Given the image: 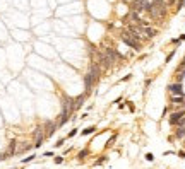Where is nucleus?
<instances>
[{"mask_svg":"<svg viewBox=\"0 0 185 169\" xmlns=\"http://www.w3.org/2000/svg\"><path fill=\"white\" fill-rule=\"evenodd\" d=\"M120 38H122V41L127 44V46H130V48H134V50H141V43H137L135 39H132V36L129 34V31H123V33L120 34Z\"/></svg>","mask_w":185,"mask_h":169,"instance_id":"1","label":"nucleus"},{"mask_svg":"<svg viewBox=\"0 0 185 169\" xmlns=\"http://www.w3.org/2000/svg\"><path fill=\"white\" fill-rule=\"evenodd\" d=\"M141 10H151V2L149 0H135L132 3V12H141Z\"/></svg>","mask_w":185,"mask_h":169,"instance_id":"2","label":"nucleus"},{"mask_svg":"<svg viewBox=\"0 0 185 169\" xmlns=\"http://www.w3.org/2000/svg\"><path fill=\"white\" fill-rule=\"evenodd\" d=\"M168 91L171 96H184V89H182V84L177 82V84H170L168 85Z\"/></svg>","mask_w":185,"mask_h":169,"instance_id":"3","label":"nucleus"},{"mask_svg":"<svg viewBox=\"0 0 185 169\" xmlns=\"http://www.w3.org/2000/svg\"><path fill=\"white\" fill-rule=\"evenodd\" d=\"M184 116H185V111L182 109V111H175V113H171L168 120H170V123H171V125H178V123H180V120H182Z\"/></svg>","mask_w":185,"mask_h":169,"instance_id":"4","label":"nucleus"},{"mask_svg":"<svg viewBox=\"0 0 185 169\" xmlns=\"http://www.w3.org/2000/svg\"><path fill=\"white\" fill-rule=\"evenodd\" d=\"M45 128H46V132H43V133H45V137H51L53 133H55V128H57V125L48 121V123L45 125Z\"/></svg>","mask_w":185,"mask_h":169,"instance_id":"5","label":"nucleus"},{"mask_svg":"<svg viewBox=\"0 0 185 169\" xmlns=\"http://www.w3.org/2000/svg\"><path fill=\"white\" fill-rule=\"evenodd\" d=\"M141 34H146L148 38H154L156 36V29H152V28H141Z\"/></svg>","mask_w":185,"mask_h":169,"instance_id":"6","label":"nucleus"},{"mask_svg":"<svg viewBox=\"0 0 185 169\" xmlns=\"http://www.w3.org/2000/svg\"><path fill=\"white\" fill-rule=\"evenodd\" d=\"M16 145H17V142H16V140H12V142L9 143V152H7L9 155H14V154H16Z\"/></svg>","mask_w":185,"mask_h":169,"instance_id":"7","label":"nucleus"},{"mask_svg":"<svg viewBox=\"0 0 185 169\" xmlns=\"http://www.w3.org/2000/svg\"><path fill=\"white\" fill-rule=\"evenodd\" d=\"M184 101H185L184 96H171V102L173 104H184Z\"/></svg>","mask_w":185,"mask_h":169,"instance_id":"8","label":"nucleus"},{"mask_svg":"<svg viewBox=\"0 0 185 169\" xmlns=\"http://www.w3.org/2000/svg\"><path fill=\"white\" fill-rule=\"evenodd\" d=\"M84 98H86V96H84V94H81L79 98H75V99H74V106H75V108H81V106H82V101H84Z\"/></svg>","mask_w":185,"mask_h":169,"instance_id":"9","label":"nucleus"},{"mask_svg":"<svg viewBox=\"0 0 185 169\" xmlns=\"http://www.w3.org/2000/svg\"><path fill=\"white\" fill-rule=\"evenodd\" d=\"M94 130H96V127H87L82 130V135H91V133H94Z\"/></svg>","mask_w":185,"mask_h":169,"instance_id":"10","label":"nucleus"},{"mask_svg":"<svg viewBox=\"0 0 185 169\" xmlns=\"http://www.w3.org/2000/svg\"><path fill=\"white\" fill-rule=\"evenodd\" d=\"M28 150H31V145H21V149L17 150V154H24V152H28Z\"/></svg>","mask_w":185,"mask_h":169,"instance_id":"11","label":"nucleus"},{"mask_svg":"<svg viewBox=\"0 0 185 169\" xmlns=\"http://www.w3.org/2000/svg\"><path fill=\"white\" fill-rule=\"evenodd\" d=\"M87 154H89V150H86V149H84V150H81V152L77 154V157H79V159H84Z\"/></svg>","mask_w":185,"mask_h":169,"instance_id":"12","label":"nucleus"},{"mask_svg":"<svg viewBox=\"0 0 185 169\" xmlns=\"http://www.w3.org/2000/svg\"><path fill=\"white\" fill-rule=\"evenodd\" d=\"M34 157H36V155H34V154H31V155L24 157V159H22V162H24V164H26V162H31V161H34Z\"/></svg>","mask_w":185,"mask_h":169,"instance_id":"13","label":"nucleus"},{"mask_svg":"<svg viewBox=\"0 0 185 169\" xmlns=\"http://www.w3.org/2000/svg\"><path fill=\"white\" fill-rule=\"evenodd\" d=\"M103 162H106V155H101V157H100V159H98L94 164H96V166H101Z\"/></svg>","mask_w":185,"mask_h":169,"instance_id":"14","label":"nucleus"},{"mask_svg":"<svg viewBox=\"0 0 185 169\" xmlns=\"http://www.w3.org/2000/svg\"><path fill=\"white\" fill-rule=\"evenodd\" d=\"M62 162H64V157L62 155H57L55 157V164H62Z\"/></svg>","mask_w":185,"mask_h":169,"instance_id":"15","label":"nucleus"},{"mask_svg":"<svg viewBox=\"0 0 185 169\" xmlns=\"http://www.w3.org/2000/svg\"><path fill=\"white\" fill-rule=\"evenodd\" d=\"M64 143H65V138H60V140H58V142L55 143V147H62Z\"/></svg>","mask_w":185,"mask_h":169,"instance_id":"16","label":"nucleus"},{"mask_svg":"<svg viewBox=\"0 0 185 169\" xmlns=\"http://www.w3.org/2000/svg\"><path fill=\"white\" fill-rule=\"evenodd\" d=\"M177 127H178V128H185V116L182 118V120H180V123H178Z\"/></svg>","mask_w":185,"mask_h":169,"instance_id":"17","label":"nucleus"},{"mask_svg":"<svg viewBox=\"0 0 185 169\" xmlns=\"http://www.w3.org/2000/svg\"><path fill=\"white\" fill-rule=\"evenodd\" d=\"M184 3H185V0H178V7H177V10H180V9L184 7Z\"/></svg>","mask_w":185,"mask_h":169,"instance_id":"18","label":"nucleus"},{"mask_svg":"<svg viewBox=\"0 0 185 169\" xmlns=\"http://www.w3.org/2000/svg\"><path fill=\"white\" fill-rule=\"evenodd\" d=\"M146 159H148V161H152V159H154V155H152L151 152H148V154H146Z\"/></svg>","mask_w":185,"mask_h":169,"instance_id":"19","label":"nucleus"},{"mask_svg":"<svg viewBox=\"0 0 185 169\" xmlns=\"http://www.w3.org/2000/svg\"><path fill=\"white\" fill-rule=\"evenodd\" d=\"M173 55H175V50H173V51H171V53H170V55H168V56H166V62H170V60H171V58H173Z\"/></svg>","mask_w":185,"mask_h":169,"instance_id":"20","label":"nucleus"},{"mask_svg":"<svg viewBox=\"0 0 185 169\" xmlns=\"http://www.w3.org/2000/svg\"><path fill=\"white\" fill-rule=\"evenodd\" d=\"M75 133H77V130H70V132H69V137H70V138H72V137H74Z\"/></svg>","mask_w":185,"mask_h":169,"instance_id":"21","label":"nucleus"},{"mask_svg":"<svg viewBox=\"0 0 185 169\" xmlns=\"http://www.w3.org/2000/svg\"><path fill=\"white\" fill-rule=\"evenodd\" d=\"M129 109H130V111H134V109H135V106H134L132 102H129Z\"/></svg>","mask_w":185,"mask_h":169,"instance_id":"22","label":"nucleus"},{"mask_svg":"<svg viewBox=\"0 0 185 169\" xmlns=\"http://www.w3.org/2000/svg\"><path fill=\"white\" fill-rule=\"evenodd\" d=\"M45 157H53V152H45Z\"/></svg>","mask_w":185,"mask_h":169,"instance_id":"23","label":"nucleus"},{"mask_svg":"<svg viewBox=\"0 0 185 169\" xmlns=\"http://www.w3.org/2000/svg\"><path fill=\"white\" fill-rule=\"evenodd\" d=\"M7 155H9V154H0V161H3V159H7Z\"/></svg>","mask_w":185,"mask_h":169,"instance_id":"24","label":"nucleus"},{"mask_svg":"<svg viewBox=\"0 0 185 169\" xmlns=\"http://www.w3.org/2000/svg\"><path fill=\"white\" fill-rule=\"evenodd\" d=\"M178 155H180L182 159H185V152H184V150H180V152H178Z\"/></svg>","mask_w":185,"mask_h":169,"instance_id":"25","label":"nucleus"},{"mask_svg":"<svg viewBox=\"0 0 185 169\" xmlns=\"http://www.w3.org/2000/svg\"><path fill=\"white\" fill-rule=\"evenodd\" d=\"M178 39H180V41H184V39H185V34H182V36H180Z\"/></svg>","mask_w":185,"mask_h":169,"instance_id":"26","label":"nucleus"},{"mask_svg":"<svg viewBox=\"0 0 185 169\" xmlns=\"http://www.w3.org/2000/svg\"><path fill=\"white\" fill-rule=\"evenodd\" d=\"M168 2H173V0H168Z\"/></svg>","mask_w":185,"mask_h":169,"instance_id":"27","label":"nucleus"},{"mask_svg":"<svg viewBox=\"0 0 185 169\" xmlns=\"http://www.w3.org/2000/svg\"><path fill=\"white\" fill-rule=\"evenodd\" d=\"M14 169H16V168H14Z\"/></svg>","mask_w":185,"mask_h":169,"instance_id":"28","label":"nucleus"}]
</instances>
